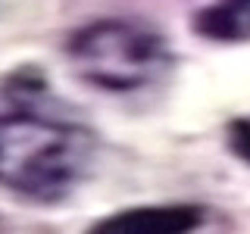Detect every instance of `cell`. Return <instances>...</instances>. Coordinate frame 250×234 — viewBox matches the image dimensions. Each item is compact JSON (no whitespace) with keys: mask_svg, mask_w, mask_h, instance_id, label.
Masks as SVG:
<instances>
[{"mask_svg":"<svg viewBox=\"0 0 250 234\" xmlns=\"http://www.w3.org/2000/svg\"><path fill=\"white\" fill-rule=\"evenodd\" d=\"M91 156V131L53 113L41 78L16 72L0 81V187L28 200H60L84 178Z\"/></svg>","mask_w":250,"mask_h":234,"instance_id":"6da1fadb","label":"cell"},{"mask_svg":"<svg viewBox=\"0 0 250 234\" xmlns=\"http://www.w3.org/2000/svg\"><path fill=\"white\" fill-rule=\"evenodd\" d=\"M66 57L82 81L104 91H138L169 69V47L141 22L104 19L78 28Z\"/></svg>","mask_w":250,"mask_h":234,"instance_id":"7a4b0ae2","label":"cell"},{"mask_svg":"<svg viewBox=\"0 0 250 234\" xmlns=\"http://www.w3.org/2000/svg\"><path fill=\"white\" fill-rule=\"evenodd\" d=\"M203 213L191 203L172 206H135L104 215L84 234H188L200 225Z\"/></svg>","mask_w":250,"mask_h":234,"instance_id":"3957f363","label":"cell"},{"mask_svg":"<svg viewBox=\"0 0 250 234\" xmlns=\"http://www.w3.org/2000/svg\"><path fill=\"white\" fill-rule=\"evenodd\" d=\"M194 31L209 41H247L250 38V3L222 0V3L203 6L194 16Z\"/></svg>","mask_w":250,"mask_h":234,"instance_id":"277c9868","label":"cell"},{"mask_svg":"<svg viewBox=\"0 0 250 234\" xmlns=\"http://www.w3.org/2000/svg\"><path fill=\"white\" fill-rule=\"evenodd\" d=\"M229 147H231L234 156L250 162V122L247 119H234L229 125Z\"/></svg>","mask_w":250,"mask_h":234,"instance_id":"5b68a950","label":"cell"},{"mask_svg":"<svg viewBox=\"0 0 250 234\" xmlns=\"http://www.w3.org/2000/svg\"><path fill=\"white\" fill-rule=\"evenodd\" d=\"M241 3H250V0H241Z\"/></svg>","mask_w":250,"mask_h":234,"instance_id":"8992f818","label":"cell"}]
</instances>
